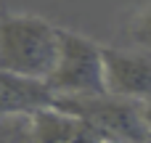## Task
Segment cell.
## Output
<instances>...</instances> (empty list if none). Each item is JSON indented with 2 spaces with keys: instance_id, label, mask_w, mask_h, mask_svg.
Returning a JSON list of instances; mask_svg holds the SVG:
<instances>
[{
  "instance_id": "cell-1",
  "label": "cell",
  "mask_w": 151,
  "mask_h": 143,
  "mask_svg": "<svg viewBox=\"0 0 151 143\" xmlns=\"http://www.w3.org/2000/svg\"><path fill=\"white\" fill-rule=\"evenodd\" d=\"M58 50V27L35 13H0V69L42 80Z\"/></svg>"
},
{
  "instance_id": "cell-2",
  "label": "cell",
  "mask_w": 151,
  "mask_h": 143,
  "mask_svg": "<svg viewBox=\"0 0 151 143\" xmlns=\"http://www.w3.org/2000/svg\"><path fill=\"white\" fill-rule=\"evenodd\" d=\"M53 96H101L104 82V56L101 45L90 37L58 27V50L53 66L45 77Z\"/></svg>"
},
{
  "instance_id": "cell-3",
  "label": "cell",
  "mask_w": 151,
  "mask_h": 143,
  "mask_svg": "<svg viewBox=\"0 0 151 143\" xmlns=\"http://www.w3.org/2000/svg\"><path fill=\"white\" fill-rule=\"evenodd\" d=\"M53 106L82 117L104 143H151V130L143 122L141 103L101 96H53Z\"/></svg>"
},
{
  "instance_id": "cell-4",
  "label": "cell",
  "mask_w": 151,
  "mask_h": 143,
  "mask_svg": "<svg viewBox=\"0 0 151 143\" xmlns=\"http://www.w3.org/2000/svg\"><path fill=\"white\" fill-rule=\"evenodd\" d=\"M106 93L135 103L151 101V53L101 45Z\"/></svg>"
},
{
  "instance_id": "cell-5",
  "label": "cell",
  "mask_w": 151,
  "mask_h": 143,
  "mask_svg": "<svg viewBox=\"0 0 151 143\" xmlns=\"http://www.w3.org/2000/svg\"><path fill=\"white\" fill-rule=\"evenodd\" d=\"M29 122L37 143H104L82 117L64 111L53 103L32 111Z\"/></svg>"
},
{
  "instance_id": "cell-6",
  "label": "cell",
  "mask_w": 151,
  "mask_h": 143,
  "mask_svg": "<svg viewBox=\"0 0 151 143\" xmlns=\"http://www.w3.org/2000/svg\"><path fill=\"white\" fill-rule=\"evenodd\" d=\"M53 103V93L42 80L19 77L0 69V117L32 114Z\"/></svg>"
},
{
  "instance_id": "cell-7",
  "label": "cell",
  "mask_w": 151,
  "mask_h": 143,
  "mask_svg": "<svg viewBox=\"0 0 151 143\" xmlns=\"http://www.w3.org/2000/svg\"><path fill=\"white\" fill-rule=\"evenodd\" d=\"M0 143H37L32 135L29 114L0 117Z\"/></svg>"
},
{
  "instance_id": "cell-8",
  "label": "cell",
  "mask_w": 151,
  "mask_h": 143,
  "mask_svg": "<svg viewBox=\"0 0 151 143\" xmlns=\"http://www.w3.org/2000/svg\"><path fill=\"white\" fill-rule=\"evenodd\" d=\"M127 34H130V40H133L138 48H143V50L151 53V0L130 19Z\"/></svg>"
},
{
  "instance_id": "cell-9",
  "label": "cell",
  "mask_w": 151,
  "mask_h": 143,
  "mask_svg": "<svg viewBox=\"0 0 151 143\" xmlns=\"http://www.w3.org/2000/svg\"><path fill=\"white\" fill-rule=\"evenodd\" d=\"M141 114H143V122H146V127L151 130V101H143V103H141Z\"/></svg>"
}]
</instances>
